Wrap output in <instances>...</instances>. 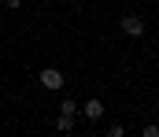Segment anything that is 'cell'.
Returning a JSON list of instances; mask_svg holds the SVG:
<instances>
[{
	"label": "cell",
	"instance_id": "obj_4",
	"mask_svg": "<svg viewBox=\"0 0 159 137\" xmlns=\"http://www.w3.org/2000/svg\"><path fill=\"white\" fill-rule=\"evenodd\" d=\"M56 130H59V134H70V130H74V115H63V111H59V119H56Z\"/></svg>",
	"mask_w": 159,
	"mask_h": 137
},
{
	"label": "cell",
	"instance_id": "obj_2",
	"mask_svg": "<svg viewBox=\"0 0 159 137\" xmlns=\"http://www.w3.org/2000/svg\"><path fill=\"white\" fill-rule=\"evenodd\" d=\"M122 34H126V37H141V34H144V22H141L137 15H126V19H122Z\"/></svg>",
	"mask_w": 159,
	"mask_h": 137
},
{
	"label": "cell",
	"instance_id": "obj_6",
	"mask_svg": "<svg viewBox=\"0 0 159 137\" xmlns=\"http://www.w3.org/2000/svg\"><path fill=\"white\" fill-rule=\"evenodd\" d=\"M4 4H7V7H19V4H22V0H4Z\"/></svg>",
	"mask_w": 159,
	"mask_h": 137
},
{
	"label": "cell",
	"instance_id": "obj_5",
	"mask_svg": "<svg viewBox=\"0 0 159 137\" xmlns=\"http://www.w3.org/2000/svg\"><path fill=\"white\" fill-rule=\"evenodd\" d=\"M59 111H63V115H78V104H74V100H63Z\"/></svg>",
	"mask_w": 159,
	"mask_h": 137
},
{
	"label": "cell",
	"instance_id": "obj_1",
	"mask_svg": "<svg viewBox=\"0 0 159 137\" xmlns=\"http://www.w3.org/2000/svg\"><path fill=\"white\" fill-rule=\"evenodd\" d=\"M41 85H44V89H63V74H59V71H56V67H44V71H41Z\"/></svg>",
	"mask_w": 159,
	"mask_h": 137
},
{
	"label": "cell",
	"instance_id": "obj_3",
	"mask_svg": "<svg viewBox=\"0 0 159 137\" xmlns=\"http://www.w3.org/2000/svg\"><path fill=\"white\" fill-rule=\"evenodd\" d=\"M78 111L89 119V122H100V119H104V104H100V100H89V104H85V107H78Z\"/></svg>",
	"mask_w": 159,
	"mask_h": 137
}]
</instances>
